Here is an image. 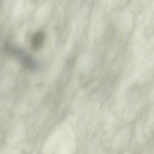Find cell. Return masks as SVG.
Returning a JSON list of instances; mask_svg holds the SVG:
<instances>
[{"instance_id":"obj_2","label":"cell","mask_w":154,"mask_h":154,"mask_svg":"<svg viewBox=\"0 0 154 154\" xmlns=\"http://www.w3.org/2000/svg\"><path fill=\"white\" fill-rule=\"evenodd\" d=\"M44 40V35L43 32H37L32 39V46L33 48L35 50L39 49L43 44Z\"/></svg>"},{"instance_id":"obj_1","label":"cell","mask_w":154,"mask_h":154,"mask_svg":"<svg viewBox=\"0 0 154 154\" xmlns=\"http://www.w3.org/2000/svg\"><path fill=\"white\" fill-rule=\"evenodd\" d=\"M7 51L17 57L22 62L24 66L30 69H35L38 67V64L34 59L20 49L13 46L7 45L6 47Z\"/></svg>"}]
</instances>
